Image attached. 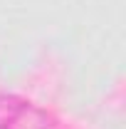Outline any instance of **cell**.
<instances>
[{"label": "cell", "mask_w": 126, "mask_h": 129, "mask_svg": "<svg viewBox=\"0 0 126 129\" xmlns=\"http://www.w3.org/2000/svg\"><path fill=\"white\" fill-rule=\"evenodd\" d=\"M57 119L20 94H0V129H52Z\"/></svg>", "instance_id": "cell-1"}]
</instances>
